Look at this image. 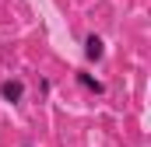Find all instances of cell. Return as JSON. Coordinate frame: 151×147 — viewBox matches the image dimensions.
<instances>
[{
	"label": "cell",
	"mask_w": 151,
	"mask_h": 147,
	"mask_svg": "<svg viewBox=\"0 0 151 147\" xmlns=\"http://www.w3.org/2000/svg\"><path fill=\"white\" fill-rule=\"evenodd\" d=\"M0 98L11 102V105L21 102V98H25V84H21V81H4V84H0Z\"/></svg>",
	"instance_id": "1"
},
{
	"label": "cell",
	"mask_w": 151,
	"mask_h": 147,
	"mask_svg": "<svg viewBox=\"0 0 151 147\" xmlns=\"http://www.w3.org/2000/svg\"><path fill=\"white\" fill-rule=\"evenodd\" d=\"M77 84H81L84 91H91V95H102V91H106V84H102L99 77H91V74H84V70H77Z\"/></svg>",
	"instance_id": "2"
},
{
	"label": "cell",
	"mask_w": 151,
	"mask_h": 147,
	"mask_svg": "<svg viewBox=\"0 0 151 147\" xmlns=\"http://www.w3.org/2000/svg\"><path fill=\"white\" fill-rule=\"evenodd\" d=\"M102 53H106V42H102L99 35L84 39V56H88V60H102Z\"/></svg>",
	"instance_id": "3"
}]
</instances>
